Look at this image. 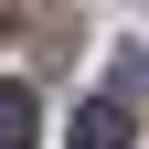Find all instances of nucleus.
Instances as JSON below:
<instances>
[{"mask_svg": "<svg viewBox=\"0 0 149 149\" xmlns=\"http://www.w3.org/2000/svg\"><path fill=\"white\" fill-rule=\"evenodd\" d=\"M139 128H128V96H85L74 107V149H128Z\"/></svg>", "mask_w": 149, "mask_h": 149, "instance_id": "1", "label": "nucleus"}, {"mask_svg": "<svg viewBox=\"0 0 149 149\" xmlns=\"http://www.w3.org/2000/svg\"><path fill=\"white\" fill-rule=\"evenodd\" d=\"M32 128H43L32 85H0V149H32Z\"/></svg>", "mask_w": 149, "mask_h": 149, "instance_id": "2", "label": "nucleus"}]
</instances>
